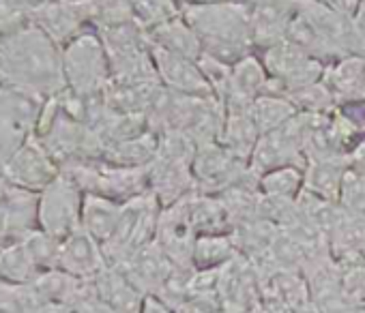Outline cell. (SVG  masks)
<instances>
[{
	"label": "cell",
	"mask_w": 365,
	"mask_h": 313,
	"mask_svg": "<svg viewBox=\"0 0 365 313\" xmlns=\"http://www.w3.org/2000/svg\"><path fill=\"white\" fill-rule=\"evenodd\" d=\"M0 84L50 99L67 90L63 50L35 24L0 41Z\"/></svg>",
	"instance_id": "cell-1"
},
{
	"label": "cell",
	"mask_w": 365,
	"mask_h": 313,
	"mask_svg": "<svg viewBox=\"0 0 365 313\" xmlns=\"http://www.w3.org/2000/svg\"><path fill=\"white\" fill-rule=\"evenodd\" d=\"M182 18L200 37L205 54L230 67L243 56L256 52L252 7L239 3V0H226V3L202 7H182Z\"/></svg>",
	"instance_id": "cell-2"
},
{
	"label": "cell",
	"mask_w": 365,
	"mask_h": 313,
	"mask_svg": "<svg viewBox=\"0 0 365 313\" xmlns=\"http://www.w3.org/2000/svg\"><path fill=\"white\" fill-rule=\"evenodd\" d=\"M63 50V73L67 90L78 97H99L112 82L108 50L97 31L88 28Z\"/></svg>",
	"instance_id": "cell-3"
},
{
	"label": "cell",
	"mask_w": 365,
	"mask_h": 313,
	"mask_svg": "<svg viewBox=\"0 0 365 313\" xmlns=\"http://www.w3.org/2000/svg\"><path fill=\"white\" fill-rule=\"evenodd\" d=\"M84 191L65 172H61L43 191L37 193V228L65 240L80 230Z\"/></svg>",
	"instance_id": "cell-4"
},
{
	"label": "cell",
	"mask_w": 365,
	"mask_h": 313,
	"mask_svg": "<svg viewBox=\"0 0 365 313\" xmlns=\"http://www.w3.org/2000/svg\"><path fill=\"white\" fill-rule=\"evenodd\" d=\"M271 80H275L286 97L299 88L312 86L324 78L327 65L305 54L290 41H279L262 52H258Z\"/></svg>",
	"instance_id": "cell-5"
},
{
	"label": "cell",
	"mask_w": 365,
	"mask_h": 313,
	"mask_svg": "<svg viewBox=\"0 0 365 313\" xmlns=\"http://www.w3.org/2000/svg\"><path fill=\"white\" fill-rule=\"evenodd\" d=\"M61 172L63 170L56 164V159L35 135L26 139L9 159L0 166V176L7 179L11 185L24 191H33V193L43 191Z\"/></svg>",
	"instance_id": "cell-6"
},
{
	"label": "cell",
	"mask_w": 365,
	"mask_h": 313,
	"mask_svg": "<svg viewBox=\"0 0 365 313\" xmlns=\"http://www.w3.org/2000/svg\"><path fill=\"white\" fill-rule=\"evenodd\" d=\"M153 60H155V69H157V80L163 88H168L176 95L198 97V99L215 97L198 60L176 56V54H170L159 48H153Z\"/></svg>",
	"instance_id": "cell-7"
},
{
	"label": "cell",
	"mask_w": 365,
	"mask_h": 313,
	"mask_svg": "<svg viewBox=\"0 0 365 313\" xmlns=\"http://www.w3.org/2000/svg\"><path fill=\"white\" fill-rule=\"evenodd\" d=\"M148 191L157 198L161 208L196 193L198 185L192 164L155 156V161L148 166Z\"/></svg>",
	"instance_id": "cell-8"
},
{
	"label": "cell",
	"mask_w": 365,
	"mask_h": 313,
	"mask_svg": "<svg viewBox=\"0 0 365 313\" xmlns=\"http://www.w3.org/2000/svg\"><path fill=\"white\" fill-rule=\"evenodd\" d=\"M108 266L110 264H108L103 245L97 243L82 228L61 243L58 268L65 270L67 275L91 281L97 275H101Z\"/></svg>",
	"instance_id": "cell-9"
},
{
	"label": "cell",
	"mask_w": 365,
	"mask_h": 313,
	"mask_svg": "<svg viewBox=\"0 0 365 313\" xmlns=\"http://www.w3.org/2000/svg\"><path fill=\"white\" fill-rule=\"evenodd\" d=\"M33 24L61 48L88 31L78 0H50L37 11H33Z\"/></svg>",
	"instance_id": "cell-10"
},
{
	"label": "cell",
	"mask_w": 365,
	"mask_h": 313,
	"mask_svg": "<svg viewBox=\"0 0 365 313\" xmlns=\"http://www.w3.org/2000/svg\"><path fill=\"white\" fill-rule=\"evenodd\" d=\"M297 0H264L252 9L254 48L262 52L279 41H286L288 28L297 18Z\"/></svg>",
	"instance_id": "cell-11"
},
{
	"label": "cell",
	"mask_w": 365,
	"mask_h": 313,
	"mask_svg": "<svg viewBox=\"0 0 365 313\" xmlns=\"http://www.w3.org/2000/svg\"><path fill=\"white\" fill-rule=\"evenodd\" d=\"M348 172V156H327V159H312L305 166V185L303 189L329 200L339 202L344 179Z\"/></svg>",
	"instance_id": "cell-12"
},
{
	"label": "cell",
	"mask_w": 365,
	"mask_h": 313,
	"mask_svg": "<svg viewBox=\"0 0 365 313\" xmlns=\"http://www.w3.org/2000/svg\"><path fill=\"white\" fill-rule=\"evenodd\" d=\"M148 39H150L153 48L165 50L176 56H185L192 60H198L205 54L200 37L196 35V31L187 24V20L182 16L148 31Z\"/></svg>",
	"instance_id": "cell-13"
},
{
	"label": "cell",
	"mask_w": 365,
	"mask_h": 313,
	"mask_svg": "<svg viewBox=\"0 0 365 313\" xmlns=\"http://www.w3.org/2000/svg\"><path fill=\"white\" fill-rule=\"evenodd\" d=\"M120 215H123L120 202H114L110 198L95 196V193H84L80 228L86 234H91L97 243L106 245L114 236Z\"/></svg>",
	"instance_id": "cell-14"
},
{
	"label": "cell",
	"mask_w": 365,
	"mask_h": 313,
	"mask_svg": "<svg viewBox=\"0 0 365 313\" xmlns=\"http://www.w3.org/2000/svg\"><path fill=\"white\" fill-rule=\"evenodd\" d=\"M322 82L331 88L337 101L365 99V58L344 56L327 65Z\"/></svg>",
	"instance_id": "cell-15"
},
{
	"label": "cell",
	"mask_w": 365,
	"mask_h": 313,
	"mask_svg": "<svg viewBox=\"0 0 365 313\" xmlns=\"http://www.w3.org/2000/svg\"><path fill=\"white\" fill-rule=\"evenodd\" d=\"M157 152H159V133L148 129L138 137L110 144L103 152V159L120 168H148L155 161Z\"/></svg>",
	"instance_id": "cell-16"
},
{
	"label": "cell",
	"mask_w": 365,
	"mask_h": 313,
	"mask_svg": "<svg viewBox=\"0 0 365 313\" xmlns=\"http://www.w3.org/2000/svg\"><path fill=\"white\" fill-rule=\"evenodd\" d=\"M258 139L260 131L254 122L252 112H226V122L220 137V144L224 148H228L241 161L250 164Z\"/></svg>",
	"instance_id": "cell-17"
},
{
	"label": "cell",
	"mask_w": 365,
	"mask_h": 313,
	"mask_svg": "<svg viewBox=\"0 0 365 313\" xmlns=\"http://www.w3.org/2000/svg\"><path fill=\"white\" fill-rule=\"evenodd\" d=\"M41 275L24 240L9 243L0 247V279L9 283H35Z\"/></svg>",
	"instance_id": "cell-18"
},
{
	"label": "cell",
	"mask_w": 365,
	"mask_h": 313,
	"mask_svg": "<svg viewBox=\"0 0 365 313\" xmlns=\"http://www.w3.org/2000/svg\"><path fill=\"white\" fill-rule=\"evenodd\" d=\"M271 82V75L260 58L258 52H252L247 56H243L239 63L232 65V84L235 88L247 97V99H256L260 95H264L267 86Z\"/></svg>",
	"instance_id": "cell-19"
},
{
	"label": "cell",
	"mask_w": 365,
	"mask_h": 313,
	"mask_svg": "<svg viewBox=\"0 0 365 313\" xmlns=\"http://www.w3.org/2000/svg\"><path fill=\"white\" fill-rule=\"evenodd\" d=\"M297 114L299 110L294 107V103L288 97H279V95H260L254 99L252 105V116L260 135L279 129Z\"/></svg>",
	"instance_id": "cell-20"
},
{
	"label": "cell",
	"mask_w": 365,
	"mask_h": 313,
	"mask_svg": "<svg viewBox=\"0 0 365 313\" xmlns=\"http://www.w3.org/2000/svg\"><path fill=\"white\" fill-rule=\"evenodd\" d=\"M305 185V170L303 168H277L260 176L258 187L262 196H273V198H286V200H297L303 191Z\"/></svg>",
	"instance_id": "cell-21"
},
{
	"label": "cell",
	"mask_w": 365,
	"mask_h": 313,
	"mask_svg": "<svg viewBox=\"0 0 365 313\" xmlns=\"http://www.w3.org/2000/svg\"><path fill=\"white\" fill-rule=\"evenodd\" d=\"M135 22L148 33L155 26L170 22L182 16V7L178 0H129Z\"/></svg>",
	"instance_id": "cell-22"
},
{
	"label": "cell",
	"mask_w": 365,
	"mask_h": 313,
	"mask_svg": "<svg viewBox=\"0 0 365 313\" xmlns=\"http://www.w3.org/2000/svg\"><path fill=\"white\" fill-rule=\"evenodd\" d=\"M41 304L43 300L33 283H9L0 279V313H35Z\"/></svg>",
	"instance_id": "cell-23"
},
{
	"label": "cell",
	"mask_w": 365,
	"mask_h": 313,
	"mask_svg": "<svg viewBox=\"0 0 365 313\" xmlns=\"http://www.w3.org/2000/svg\"><path fill=\"white\" fill-rule=\"evenodd\" d=\"M288 99L294 103L299 112H305V114H331L335 112V105H337L335 95L322 80L312 86L290 92Z\"/></svg>",
	"instance_id": "cell-24"
},
{
	"label": "cell",
	"mask_w": 365,
	"mask_h": 313,
	"mask_svg": "<svg viewBox=\"0 0 365 313\" xmlns=\"http://www.w3.org/2000/svg\"><path fill=\"white\" fill-rule=\"evenodd\" d=\"M24 243H26V247H29V251H31V255H33V260H35V264L39 266L41 272L58 268L61 243L63 240H58V238H54V236H50V234H46L43 230L37 228L24 238Z\"/></svg>",
	"instance_id": "cell-25"
},
{
	"label": "cell",
	"mask_w": 365,
	"mask_h": 313,
	"mask_svg": "<svg viewBox=\"0 0 365 313\" xmlns=\"http://www.w3.org/2000/svg\"><path fill=\"white\" fill-rule=\"evenodd\" d=\"M341 296L346 304L365 309V264L352 266L341 277Z\"/></svg>",
	"instance_id": "cell-26"
},
{
	"label": "cell",
	"mask_w": 365,
	"mask_h": 313,
	"mask_svg": "<svg viewBox=\"0 0 365 313\" xmlns=\"http://www.w3.org/2000/svg\"><path fill=\"white\" fill-rule=\"evenodd\" d=\"M318 3L324 5V7H329L331 11L344 16V18H350V20L354 18V14H356L359 7H361L359 0H318Z\"/></svg>",
	"instance_id": "cell-27"
},
{
	"label": "cell",
	"mask_w": 365,
	"mask_h": 313,
	"mask_svg": "<svg viewBox=\"0 0 365 313\" xmlns=\"http://www.w3.org/2000/svg\"><path fill=\"white\" fill-rule=\"evenodd\" d=\"M352 24H354V28L365 37V5L359 7V11H356L354 18H352Z\"/></svg>",
	"instance_id": "cell-28"
},
{
	"label": "cell",
	"mask_w": 365,
	"mask_h": 313,
	"mask_svg": "<svg viewBox=\"0 0 365 313\" xmlns=\"http://www.w3.org/2000/svg\"><path fill=\"white\" fill-rule=\"evenodd\" d=\"M180 7H202V5H215V3H226V0H178Z\"/></svg>",
	"instance_id": "cell-29"
},
{
	"label": "cell",
	"mask_w": 365,
	"mask_h": 313,
	"mask_svg": "<svg viewBox=\"0 0 365 313\" xmlns=\"http://www.w3.org/2000/svg\"><path fill=\"white\" fill-rule=\"evenodd\" d=\"M198 304H200V298H192L190 302L180 304V307H185V309H190V311H192V307H198ZM196 313H213V311H211V307H205V309H198Z\"/></svg>",
	"instance_id": "cell-30"
},
{
	"label": "cell",
	"mask_w": 365,
	"mask_h": 313,
	"mask_svg": "<svg viewBox=\"0 0 365 313\" xmlns=\"http://www.w3.org/2000/svg\"><path fill=\"white\" fill-rule=\"evenodd\" d=\"M292 313H318V309H316V307H312V304L307 302V304H303V307L294 309Z\"/></svg>",
	"instance_id": "cell-31"
},
{
	"label": "cell",
	"mask_w": 365,
	"mask_h": 313,
	"mask_svg": "<svg viewBox=\"0 0 365 313\" xmlns=\"http://www.w3.org/2000/svg\"><path fill=\"white\" fill-rule=\"evenodd\" d=\"M239 3H243V5H250V7L254 9V7H258L260 3H264V0H239Z\"/></svg>",
	"instance_id": "cell-32"
},
{
	"label": "cell",
	"mask_w": 365,
	"mask_h": 313,
	"mask_svg": "<svg viewBox=\"0 0 365 313\" xmlns=\"http://www.w3.org/2000/svg\"><path fill=\"white\" fill-rule=\"evenodd\" d=\"M359 3H361V5H365V0H359Z\"/></svg>",
	"instance_id": "cell-33"
}]
</instances>
